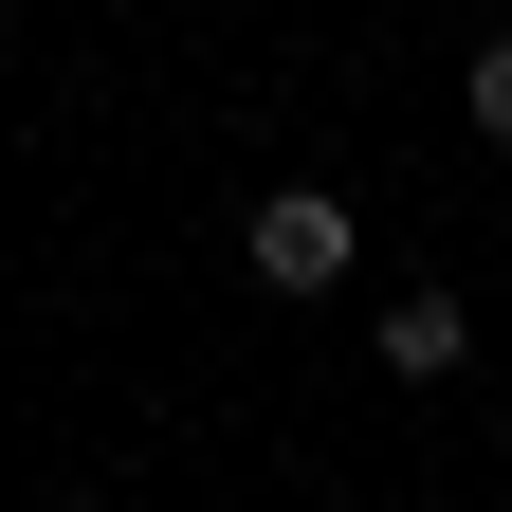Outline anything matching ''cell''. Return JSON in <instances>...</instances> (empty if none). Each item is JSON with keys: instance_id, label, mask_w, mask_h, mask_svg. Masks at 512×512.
I'll use <instances>...</instances> for the list:
<instances>
[{"instance_id": "3", "label": "cell", "mask_w": 512, "mask_h": 512, "mask_svg": "<svg viewBox=\"0 0 512 512\" xmlns=\"http://www.w3.org/2000/svg\"><path fill=\"white\" fill-rule=\"evenodd\" d=\"M476 128H494V147H512V37L476 55Z\"/></svg>"}, {"instance_id": "2", "label": "cell", "mask_w": 512, "mask_h": 512, "mask_svg": "<svg viewBox=\"0 0 512 512\" xmlns=\"http://www.w3.org/2000/svg\"><path fill=\"white\" fill-rule=\"evenodd\" d=\"M458 348H476V311H458V293H384V366H403V384H439Z\"/></svg>"}, {"instance_id": "1", "label": "cell", "mask_w": 512, "mask_h": 512, "mask_svg": "<svg viewBox=\"0 0 512 512\" xmlns=\"http://www.w3.org/2000/svg\"><path fill=\"white\" fill-rule=\"evenodd\" d=\"M256 275L275 293H348V202L330 183H275V202H256Z\"/></svg>"}]
</instances>
